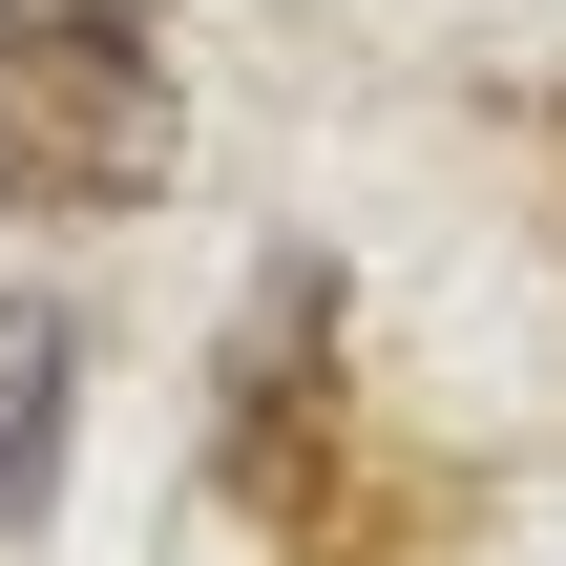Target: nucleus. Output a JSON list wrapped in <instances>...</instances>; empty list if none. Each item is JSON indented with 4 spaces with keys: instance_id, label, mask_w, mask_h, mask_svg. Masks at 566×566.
<instances>
[{
    "instance_id": "f03ea898",
    "label": "nucleus",
    "mask_w": 566,
    "mask_h": 566,
    "mask_svg": "<svg viewBox=\"0 0 566 566\" xmlns=\"http://www.w3.org/2000/svg\"><path fill=\"white\" fill-rule=\"evenodd\" d=\"M63 357H84V336H63L42 294H0V525H21L42 462H63Z\"/></svg>"
},
{
    "instance_id": "f257e3e1",
    "label": "nucleus",
    "mask_w": 566,
    "mask_h": 566,
    "mask_svg": "<svg viewBox=\"0 0 566 566\" xmlns=\"http://www.w3.org/2000/svg\"><path fill=\"white\" fill-rule=\"evenodd\" d=\"M168 147V42L126 0H0V189L126 210Z\"/></svg>"
}]
</instances>
